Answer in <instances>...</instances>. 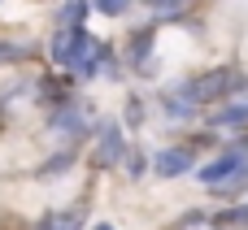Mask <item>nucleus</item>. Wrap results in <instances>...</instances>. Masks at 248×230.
I'll use <instances>...</instances> for the list:
<instances>
[{"label":"nucleus","mask_w":248,"mask_h":230,"mask_svg":"<svg viewBox=\"0 0 248 230\" xmlns=\"http://www.w3.org/2000/svg\"><path fill=\"white\" fill-rule=\"evenodd\" d=\"M126 170H131V178H140L144 174V157L140 152H126Z\"/></svg>","instance_id":"ddd939ff"},{"label":"nucleus","mask_w":248,"mask_h":230,"mask_svg":"<svg viewBox=\"0 0 248 230\" xmlns=\"http://www.w3.org/2000/svg\"><path fill=\"white\" fill-rule=\"evenodd\" d=\"M214 126H248V87H235L231 96L218 100V109L209 113Z\"/></svg>","instance_id":"7ed1b4c3"},{"label":"nucleus","mask_w":248,"mask_h":230,"mask_svg":"<svg viewBox=\"0 0 248 230\" xmlns=\"http://www.w3.org/2000/svg\"><path fill=\"white\" fill-rule=\"evenodd\" d=\"M240 83H235V70H209V74H196V78H187L183 87H179V96L192 104V109H201V104H218L222 96H231Z\"/></svg>","instance_id":"f257e3e1"},{"label":"nucleus","mask_w":248,"mask_h":230,"mask_svg":"<svg viewBox=\"0 0 248 230\" xmlns=\"http://www.w3.org/2000/svg\"><path fill=\"white\" fill-rule=\"evenodd\" d=\"M192 152L187 148H161L157 157H153V174L157 178H183V174H192Z\"/></svg>","instance_id":"20e7f679"},{"label":"nucleus","mask_w":248,"mask_h":230,"mask_svg":"<svg viewBox=\"0 0 248 230\" xmlns=\"http://www.w3.org/2000/svg\"><path fill=\"white\" fill-rule=\"evenodd\" d=\"M126 152H131V144H126L122 126H118V122H105V126H100V144H96V161H100V165H122Z\"/></svg>","instance_id":"f03ea898"},{"label":"nucleus","mask_w":248,"mask_h":230,"mask_svg":"<svg viewBox=\"0 0 248 230\" xmlns=\"http://www.w3.org/2000/svg\"><path fill=\"white\" fill-rule=\"evenodd\" d=\"M92 230H113V226H109V222H100V226H92Z\"/></svg>","instance_id":"2eb2a0df"},{"label":"nucleus","mask_w":248,"mask_h":230,"mask_svg":"<svg viewBox=\"0 0 248 230\" xmlns=\"http://www.w3.org/2000/svg\"><path fill=\"white\" fill-rule=\"evenodd\" d=\"M166 113H170V117H192L196 109H192V104H187L179 91H170V96H166Z\"/></svg>","instance_id":"1a4fd4ad"},{"label":"nucleus","mask_w":248,"mask_h":230,"mask_svg":"<svg viewBox=\"0 0 248 230\" xmlns=\"http://www.w3.org/2000/svg\"><path fill=\"white\" fill-rule=\"evenodd\" d=\"M52 126H57V130H70L74 139L87 135V117H83L78 104H57V109H52Z\"/></svg>","instance_id":"423d86ee"},{"label":"nucleus","mask_w":248,"mask_h":230,"mask_svg":"<svg viewBox=\"0 0 248 230\" xmlns=\"http://www.w3.org/2000/svg\"><path fill=\"white\" fill-rule=\"evenodd\" d=\"M70 165H74V148H70V152H61V157H52V161H48L39 174L48 178V174H61V170H70Z\"/></svg>","instance_id":"9b49d317"},{"label":"nucleus","mask_w":248,"mask_h":230,"mask_svg":"<svg viewBox=\"0 0 248 230\" xmlns=\"http://www.w3.org/2000/svg\"><path fill=\"white\" fill-rule=\"evenodd\" d=\"M31 48H22V43H4L0 39V61H17V57H26Z\"/></svg>","instance_id":"f8f14e48"},{"label":"nucleus","mask_w":248,"mask_h":230,"mask_svg":"<svg viewBox=\"0 0 248 230\" xmlns=\"http://www.w3.org/2000/svg\"><path fill=\"white\" fill-rule=\"evenodd\" d=\"M148 4H153V9H161V13H179L187 0H148Z\"/></svg>","instance_id":"4468645a"},{"label":"nucleus","mask_w":248,"mask_h":230,"mask_svg":"<svg viewBox=\"0 0 248 230\" xmlns=\"http://www.w3.org/2000/svg\"><path fill=\"white\" fill-rule=\"evenodd\" d=\"M87 0H65L61 4V13H57V30H78L83 26V17H87Z\"/></svg>","instance_id":"6e6552de"},{"label":"nucleus","mask_w":248,"mask_h":230,"mask_svg":"<svg viewBox=\"0 0 248 230\" xmlns=\"http://www.w3.org/2000/svg\"><path fill=\"white\" fill-rule=\"evenodd\" d=\"M35 230H83V209H57V213H44Z\"/></svg>","instance_id":"0eeeda50"},{"label":"nucleus","mask_w":248,"mask_h":230,"mask_svg":"<svg viewBox=\"0 0 248 230\" xmlns=\"http://www.w3.org/2000/svg\"><path fill=\"white\" fill-rule=\"evenodd\" d=\"M92 9H96V13H105V17H118V13H126V9H131V0H92Z\"/></svg>","instance_id":"9d476101"},{"label":"nucleus","mask_w":248,"mask_h":230,"mask_svg":"<svg viewBox=\"0 0 248 230\" xmlns=\"http://www.w3.org/2000/svg\"><path fill=\"white\" fill-rule=\"evenodd\" d=\"M244 170V148H231V152H222V157H214L205 170H201V183H209V187H218V183H227V178H235Z\"/></svg>","instance_id":"39448f33"}]
</instances>
